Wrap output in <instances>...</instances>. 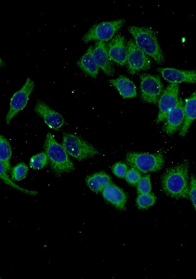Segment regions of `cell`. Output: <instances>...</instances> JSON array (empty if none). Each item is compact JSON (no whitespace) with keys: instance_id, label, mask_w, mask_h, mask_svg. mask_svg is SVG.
<instances>
[{"instance_id":"cell-1","label":"cell","mask_w":196,"mask_h":279,"mask_svg":"<svg viewBox=\"0 0 196 279\" xmlns=\"http://www.w3.org/2000/svg\"><path fill=\"white\" fill-rule=\"evenodd\" d=\"M189 163L187 160L168 168L162 177V187L168 196L176 199L189 198Z\"/></svg>"},{"instance_id":"cell-2","label":"cell","mask_w":196,"mask_h":279,"mask_svg":"<svg viewBox=\"0 0 196 279\" xmlns=\"http://www.w3.org/2000/svg\"><path fill=\"white\" fill-rule=\"evenodd\" d=\"M136 45L158 64L165 61L162 50L154 30L148 26H131L128 28Z\"/></svg>"},{"instance_id":"cell-3","label":"cell","mask_w":196,"mask_h":279,"mask_svg":"<svg viewBox=\"0 0 196 279\" xmlns=\"http://www.w3.org/2000/svg\"><path fill=\"white\" fill-rule=\"evenodd\" d=\"M44 149L51 168L55 173L61 174L74 170V166L66 150L50 133L47 135Z\"/></svg>"},{"instance_id":"cell-4","label":"cell","mask_w":196,"mask_h":279,"mask_svg":"<svg viewBox=\"0 0 196 279\" xmlns=\"http://www.w3.org/2000/svg\"><path fill=\"white\" fill-rule=\"evenodd\" d=\"M126 160L130 166L142 173L157 171L164 164V158L161 153L129 152Z\"/></svg>"},{"instance_id":"cell-5","label":"cell","mask_w":196,"mask_h":279,"mask_svg":"<svg viewBox=\"0 0 196 279\" xmlns=\"http://www.w3.org/2000/svg\"><path fill=\"white\" fill-rule=\"evenodd\" d=\"M62 145L69 155L77 160L82 161L99 154L92 144L73 134H64Z\"/></svg>"},{"instance_id":"cell-6","label":"cell","mask_w":196,"mask_h":279,"mask_svg":"<svg viewBox=\"0 0 196 279\" xmlns=\"http://www.w3.org/2000/svg\"><path fill=\"white\" fill-rule=\"evenodd\" d=\"M140 82L142 99L146 102L157 104L163 92L160 78L157 75L143 73L140 75Z\"/></svg>"},{"instance_id":"cell-7","label":"cell","mask_w":196,"mask_h":279,"mask_svg":"<svg viewBox=\"0 0 196 279\" xmlns=\"http://www.w3.org/2000/svg\"><path fill=\"white\" fill-rule=\"evenodd\" d=\"M126 47L127 53V70L129 73L133 74L141 70H147L150 68V59L133 40H128L126 43Z\"/></svg>"},{"instance_id":"cell-8","label":"cell","mask_w":196,"mask_h":279,"mask_svg":"<svg viewBox=\"0 0 196 279\" xmlns=\"http://www.w3.org/2000/svg\"><path fill=\"white\" fill-rule=\"evenodd\" d=\"M124 22V19H121L95 24L84 36L83 41L85 43L92 40L108 41L112 39L115 32L123 24Z\"/></svg>"},{"instance_id":"cell-9","label":"cell","mask_w":196,"mask_h":279,"mask_svg":"<svg viewBox=\"0 0 196 279\" xmlns=\"http://www.w3.org/2000/svg\"><path fill=\"white\" fill-rule=\"evenodd\" d=\"M34 88L33 81L30 78H27L23 87L13 94L6 116L5 121L7 124H9L12 119L25 107Z\"/></svg>"},{"instance_id":"cell-10","label":"cell","mask_w":196,"mask_h":279,"mask_svg":"<svg viewBox=\"0 0 196 279\" xmlns=\"http://www.w3.org/2000/svg\"><path fill=\"white\" fill-rule=\"evenodd\" d=\"M178 83H171L163 91L158 102L159 113L156 120L157 123L166 118L169 113L176 105L178 99Z\"/></svg>"},{"instance_id":"cell-11","label":"cell","mask_w":196,"mask_h":279,"mask_svg":"<svg viewBox=\"0 0 196 279\" xmlns=\"http://www.w3.org/2000/svg\"><path fill=\"white\" fill-rule=\"evenodd\" d=\"M34 111L50 129L58 130L64 124L65 120L62 116L41 100L37 101Z\"/></svg>"},{"instance_id":"cell-12","label":"cell","mask_w":196,"mask_h":279,"mask_svg":"<svg viewBox=\"0 0 196 279\" xmlns=\"http://www.w3.org/2000/svg\"><path fill=\"white\" fill-rule=\"evenodd\" d=\"M107 47L109 57L112 61L121 66L126 64L127 53L123 36L121 34L115 36L108 43Z\"/></svg>"},{"instance_id":"cell-13","label":"cell","mask_w":196,"mask_h":279,"mask_svg":"<svg viewBox=\"0 0 196 279\" xmlns=\"http://www.w3.org/2000/svg\"><path fill=\"white\" fill-rule=\"evenodd\" d=\"M157 70L163 78L171 83H196V70H180L172 68H159Z\"/></svg>"},{"instance_id":"cell-14","label":"cell","mask_w":196,"mask_h":279,"mask_svg":"<svg viewBox=\"0 0 196 279\" xmlns=\"http://www.w3.org/2000/svg\"><path fill=\"white\" fill-rule=\"evenodd\" d=\"M184 119L183 101L180 98L175 105L169 113L164 125V131L168 135L173 134L181 127Z\"/></svg>"},{"instance_id":"cell-15","label":"cell","mask_w":196,"mask_h":279,"mask_svg":"<svg viewBox=\"0 0 196 279\" xmlns=\"http://www.w3.org/2000/svg\"><path fill=\"white\" fill-rule=\"evenodd\" d=\"M93 53L98 66L107 75H111L114 70L104 42L98 41L93 47Z\"/></svg>"},{"instance_id":"cell-16","label":"cell","mask_w":196,"mask_h":279,"mask_svg":"<svg viewBox=\"0 0 196 279\" xmlns=\"http://www.w3.org/2000/svg\"><path fill=\"white\" fill-rule=\"evenodd\" d=\"M104 198L118 209L125 208L127 196L125 192L119 187L111 183L102 191Z\"/></svg>"},{"instance_id":"cell-17","label":"cell","mask_w":196,"mask_h":279,"mask_svg":"<svg viewBox=\"0 0 196 279\" xmlns=\"http://www.w3.org/2000/svg\"><path fill=\"white\" fill-rule=\"evenodd\" d=\"M184 119L179 136L184 137L193 121L196 119V91L185 100L184 105Z\"/></svg>"},{"instance_id":"cell-18","label":"cell","mask_w":196,"mask_h":279,"mask_svg":"<svg viewBox=\"0 0 196 279\" xmlns=\"http://www.w3.org/2000/svg\"><path fill=\"white\" fill-rule=\"evenodd\" d=\"M109 82L122 97L132 98L136 96L135 85L127 77L122 75L116 79L110 80Z\"/></svg>"},{"instance_id":"cell-19","label":"cell","mask_w":196,"mask_h":279,"mask_svg":"<svg viewBox=\"0 0 196 279\" xmlns=\"http://www.w3.org/2000/svg\"><path fill=\"white\" fill-rule=\"evenodd\" d=\"M93 50V46H90L77 62V64L85 73L93 78H96L98 73V67L94 58Z\"/></svg>"},{"instance_id":"cell-20","label":"cell","mask_w":196,"mask_h":279,"mask_svg":"<svg viewBox=\"0 0 196 279\" xmlns=\"http://www.w3.org/2000/svg\"><path fill=\"white\" fill-rule=\"evenodd\" d=\"M86 182L88 187L94 192H99L111 183V177L106 173L100 171L88 176Z\"/></svg>"},{"instance_id":"cell-21","label":"cell","mask_w":196,"mask_h":279,"mask_svg":"<svg viewBox=\"0 0 196 279\" xmlns=\"http://www.w3.org/2000/svg\"><path fill=\"white\" fill-rule=\"evenodd\" d=\"M11 147L8 140L4 136H0V161L6 171L11 169L10 159L11 156Z\"/></svg>"},{"instance_id":"cell-22","label":"cell","mask_w":196,"mask_h":279,"mask_svg":"<svg viewBox=\"0 0 196 279\" xmlns=\"http://www.w3.org/2000/svg\"><path fill=\"white\" fill-rule=\"evenodd\" d=\"M156 199L153 193L138 194L136 199V204L139 209H147L154 205Z\"/></svg>"},{"instance_id":"cell-23","label":"cell","mask_w":196,"mask_h":279,"mask_svg":"<svg viewBox=\"0 0 196 279\" xmlns=\"http://www.w3.org/2000/svg\"><path fill=\"white\" fill-rule=\"evenodd\" d=\"M48 158L46 153L41 152L33 156L29 162L31 168L36 170L42 169L48 164Z\"/></svg>"},{"instance_id":"cell-24","label":"cell","mask_w":196,"mask_h":279,"mask_svg":"<svg viewBox=\"0 0 196 279\" xmlns=\"http://www.w3.org/2000/svg\"><path fill=\"white\" fill-rule=\"evenodd\" d=\"M0 176L1 179L3 181V182L11 186V187L20 190L25 194L28 195H36L37 194V192L34 190H30L26 189L25 188L21 187L18 186L17 185L14 184L12 181L9 178L8 176L7 175L6 171L3 165V164L0 162Z\"/></svg>"},{"instance_id":"cell-25","label":"cell","mask_w":196,"mask_h":279,"mask_svg":"<svg viewBox=\"0 0 196 279\" xmlns=\"http://www.w3.org/2000/svg\"><path fill=\"white\" fill-rule=\"evenodd\" d=\"M27 172V165L24 163H19L12 169V180L14 181L22 180L26 176Z\"/></svg>"},{"instance_id":"cell-26","label":"cell","mask_w":196,"mask_h":279,"mask_svg":"<svg viewBox=\"0 0 196 279\" xmlns=\"http://www.w3.org/2000/svg\"><path fill=\"white\" fill-rule=\"evenodd\" d=\"M151 189L150 176L146 175L141 178L137 185V191L139 194H148Z\"/></svg>"},{"instance_id":"cell-27","label":"cell","mask_w":196,"mask_h":279,"mask_svg":"<svg viewBox=\"0 0 196 279\" xmlns=\"http://www.w3.org/2000/svg\"><path fill=\"white\" fill-rule=\"evenodd\" d=\"M124 178L130 185L135 186L141 179L142 176L138 170L132 168L127 170Z\"/></svg>"},{"instance_id":"cell-28","label":"cell","mask_w":196,"mask_h":279,"mask_svg":"<svg viewBox=\"0 0 196 279\" xmlns=\"http://www.w3.org/2000/svg\"><path fill=\"white\" fill-rule=\"evenodd\" d=\"M189 198L196 211V179L193 175L190 178L189 185Z\"/></svg>"},{"instance_id":"cell-29","label":"cell","mask_w":196,"mask_h":279,"mask_svg":"<svg viewBox=\"0 0 196 279\" xmlns=\"http://www.w3.org/2000/svg\"><path fill=\"white\" fill-rule=\"evenodd\" d=\"M127 165L123 163H117L112 167L113 173L118 177L124 178L127 171Z\"/></svg>"}]
</instances>
